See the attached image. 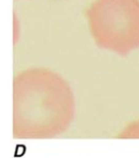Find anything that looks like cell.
Listing matches in <instances>:
<instances>
[{"mask_svg":"<svg viewBox=\"0 0 139 158\" xmlns=\"http://www.w3.org/2000/svg\"><path fill=\"white\" fill-rule=\"evenodd\" d=\"M93 21L102 47L123 56L139 48V0H99Z\"/></svg>","mask_w":139,"mask_h":158,"instance_id":"6da1fadb","label":"cell"},{"mask_svg":"<svg viewBox=\"0 0 139 158\" xmlns=\"http://www.w3.org/2000/svg\"><path fill=\"white\" fill-rule=\"evenodd\" d=\"M121 137H127V139H139V120L135 121L129 126L126 127L123 133L120 135Z\"/></svg>","mask_w":139,"mask_h":158,"instance_id":"7a4b0ae2","label":"cell"}]
</instances>
